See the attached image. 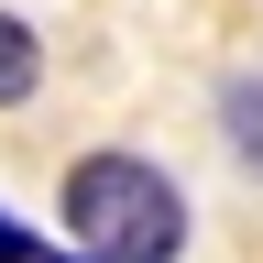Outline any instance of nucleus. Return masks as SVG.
Returning a JSON list of instances; mask_svg holds the SVG:
<instances>
[{
    "label": "nucleus",
    "instance_id": "1",
    "mask_svg": "<svg viewBox=\"0 0 263 263\" xmlns=\"http://www.w3.org/2000/svg\"><path fill=\"white\" fill-rule=\"evenodd\" d=\"M55 219H66V252H99V263H176L186 252V186L154 154H77L55 186Z\"/></svg>",
    "mask_w": 263,
    "mask_h": 263
},
{
    "label": "nucleus",
    "instance_id": "2",
    "mask_svg": "<svg viewBox=\"0 0 263 263\" xmlns=\"http://www.w3.org/2000/svg\"><path fill=\"white\" fill-rule=\"evenodd\" d=\"M33 88H44V33L22 11H0V110H22Z\"/></svg>",
    "mask_w": 263,
    "mask_h": 263
},
{
    "label": "nucleus",
    "instance_id": "3",
    "mask_svg": "<svg viewBox=\"0 0 263 263\" xmlns=\"http://www.w3.org/2000/svg\"><path fill=\"white\" fill-rule=\"evenodd\" d=\"M219 132H230V154L263 164V77H230L219 88Z\"/></svg>",
    "mask_w": 263,
    "mask_h": 263
},
{
    "label": "nucleus",
    "instance_id": "4",
    "mask_svg": "<svg viewBox=\"0 0 263 263\" xmlns=\"http://www.w3.org/2000/svg\"><path fill=\"white\" fill-rule=\"evenodd\" d=\"M0 263H44V241H33V230H22L11 209H0Z\"/></svg>",
    "mask_w": 263,
    "mask_h": 263
}]
</instances>
